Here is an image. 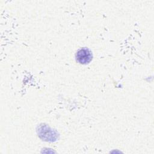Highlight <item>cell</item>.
Wrapping results in <instances>:
<instances>
[{
    "label": "cell",
    "mask_w": 154,
    "mask_h": 154,
    "mask_svg": "<svg viewBox=\"0 0 154 154\" xmlns=\"http://www.w3.org/2000/svg\"><path fill=\"white\" fill-rule=\"evenodd\" d=\"M91 54L87 48H82L77 52L76 54V61L82 64L88 63L91 60Z\"/></svg>",
    "instance_id": "6da1fadb"
}]
</instances>
